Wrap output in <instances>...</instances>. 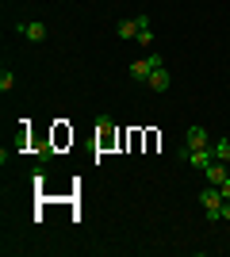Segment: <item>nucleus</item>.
<instances>
[{
    "instance_id": "nucleus-10",
    "label": "nucleus",
    "mask_w": 230,
    "mask_h": 257,
    "mask_svg": "<svg viewBox=\"0 0 230 257\" xmlns=\"http://www.w3.org/2000/svg\"><path fill=\"white\" fill-rule=\"evenodd\" d=\"M12 88H16V73L4 65V69H0V92H12Z\"/></svg>"
},
{
    "instance_id": "nucleus-6",
    "label": "nucleus",
    "mask_w": 230,
    "mask_h": 257,
    "mask_svg": "<svg viewBox=\"0 0 230 257\" xmlns=\"http://www.w3.org/2000/svg\"><path fill=\"white\" fill-rule=\"evenodd\" d=\"M180 161L196 165V169H207L211 161H215V154H211V150H192V146H184V150H180Z\"/></svg>"
},
{
    "instance_id": "nucleus-4",
    "label": "nucleus",
    "mask_w": 230,
    "mask_h": 257,
    "mask_svg": "<svg viewBox=\"0 0 230 257\" xmlns=\"http://www.w3.org/2000/svg\"><path fill=\"white\" fill-rule=\"evenodd\" d=\"M16 31H20L23 39H27V43H46V35H50L43 20H23L20 27H16Z\"/></svg>"
},
{
    "instance_id": "nucleus-9",
    "label": "nucleus",
    "mask_w": 230,
    "mask_h": 257,
    "mask_svg": "<svg viewBox=\"0 0 230 257\" xmlns=\"http://www.w3.org/2000/svg\"><path fill=\"white\" fill-rule=\"evenodd\" d=\"M211 154H215V161H226L230 165V139H215L211 142Z\"/></svg>"
},
{
    "instance_id": "nucleus-12",
    "label": "nucleus",
    "mask_w": 230,
    "mask_h": 257,
    "mask_svg": "<svg viewBox=\"0 0 230 257\" xmlns=\"http://www.w3.org/2000/svg\"><path fill=\"white\" fill-rule=\"evenodd\" d=\"M219 192H222V200H230V177H226V181L219 184Z\"/></svg>"
},
{
    "instance_id": "nucleus-1",
    "label": "nucleus",
    "mask_w": 230,
    "mask_h": 257,
    "mask_svg": "<svg viewBox=\"0 0 230 257\" xmlns=\"http://www.w3.org/2000/svg\"><path fill=\"white\" fill-rule=\"evenodd\" d=\"M199 207L207 211L211 223H219V219H222V192H219V184H211V188L199 192Z\"/></svg>"
},
{
    "instance_id": "nucleus-2",
    "label": "nucleus",
    "mask_w": 230,
    "mask_h": 257,
    "mask_svg": "<svg viewBox=\"0 0 230 257\" xmlns=\"http://www.w3.org/2000/svg\"><path fill=\"white\" fill-rule=\"evenodd\" d=\"M211 131L207 127H199V123H192L188 127V135H184V146H192V150H211Z\"/></svg>"
},
{
    "instance_id": "nucleus-3",
    "label": "nucleus",
    "mask_w": 230,
    "mask_h": 257,
    "mask_svg": "<svg viewBox=\"0 0 230 257\" xmlns=\"http://www.w3.org/2000/svg\"><path fill=\"white\" fill-rule=\"evenodd\" d=\"M146 23H150V16H138V20H119V23H115V35H119L123 43H131V39H138V31H142Z\"/></svg>"
},
{
    "instance_id": "nucleus-7",
    "label": "nucleus",
    "mask_w": 230,
    "mask_h": 257,
    "mask_svg": "<svg viewBox=\"0 0 230 257\" xmlns=\"http://www.w3.org/2000/svg\"><path fill=\"white\" fill-rule=\"evenodd\" d=\"M142 85H146V88H150V92H165V88L173 85V77H169V69H165V65H157V69H153V73H150V77H146Z\"/></svg>"
},
{
    "instance_id": "nucleus-13",
    "label": "nucleus",
    "mask_w": 230,
    "mask_h": 257,
    "mask_svg": "<svg viewBox=\"0 0 230 257\" xmlns=\"http://www.w3.org/2000/svg\"><path fill=\"white\" fill-rule=\"evenodd\" d=\"M222 223H230V200H222Z\"/></svg>"
},
{
    "instance_id": "nucleus-11",
    "label": "nucleus",
    "mask_w": 230,
    "mask_h": 257,
    "mask_svg": "<svg viewBox=\"0 0 230 257\" xmlns=\"http://www.w3.org/2000/svg\"><path fill=\"white\" fill-rule=\"evenodd\" d=\"M134 43H142V46H153V31H150V23H146L142 31H138V39H134Z\"/></svg>"
},
{
    "instance_id": "nucleus-5",
    "label": "nucleus",
    "mask_w": 230,
    "mask_h": 257,
    "mask_svg": "<svg viewBox=\"0 0 230 257\" xmlns=\"http://www.w3.org/2000/svg\"><path fill=\"white\" fill-rule=\"evenodd\" d=\"M157 65H161V54H146V58L131 62V77H134V81H146V77H150Z\"/></svg>"
},
{
    "instance_id": "nucleus-8",
    "label": "nucleus",
    "mask_w": 230,
    "mask_h": 257,
    "mask_svg": "<svg viewBox=\"0 0 230 257\" xmlns=\"http://www.w3.org/2000/svg\"><path fill=\"white\" fill-rule=\"evenodd\" d=\"M203 173H207V181H211V184H222V181L230 177V173H226V161H211Z\"/></svg>"
}]
</instances>
